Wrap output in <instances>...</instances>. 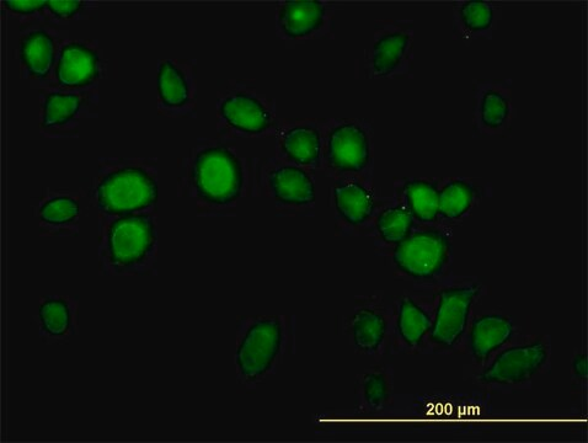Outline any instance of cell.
<instances>
[{"label":"cell","instance_id":"cell-1","mask_svg":"<svg viewBox=\"0 0 588 443\" xmlns=\"http://www.w3.org/2000/svg\"><path fill=\"white\" fill-rule=\"evenodd\" d=\"M191 176L197 195L208 204H232L242 192V165L228 149H203L194 160Z\"/></svg>","mask_w":588,"mask_h":443},{"label":"cell","instance_id":"cell-2","mask_svg":"<svg viewBox=\"0 0 588 443\" xmlns=\"http://www.w3.org/2000/svg\"><path fill=\"white\" fill-rule=\"evenodd\" d=\"M101 210L109 215H131L147 210L158 197V186L140 168H125L105 176L96 189Z\"/></svg>","mask_w":588,"mask_h":443},{"label":"cell","instance_id":"cell-3","mask_svg":"<svg viewBox=\"0 0 588 443\" xmlns=\"http://www.w3.org/2000/svg\"><path fill=\"white\" fill-rule=\"evenodd\" d=\"M451 255V242L438 229L411 233L394 249L393 261L399 271L416 280L434 279L445 269Z\"/></svg>","mask_w":588,"mask_h":443},{"label":"cell","instance_id":"cell-4","mask_svg":"<svg viewBox=\"0 0 588 443\" xmlns=\"http://www.w3.org/2000/svg\"><path fill=\"white\" fill-rule=\"evenodd\" d=\"M155 227L151 217L130 215L111 224L108 234L110 263L116 269H128L141 264L152 252Z\"/></svg>","mask_w":588,"mask_h":443},{"label":"cell","instance_id":"cell-5","mask_svg":"<svg viewBox=\"0 0 588 443\" xmlns=\"http://www.w3.org/2000/svg\"><path fill=\"white\" fill-rule=\"evenodd\" d=\"M282 345V327L279 319L259 320L248 330L239 346L237 364L240 373L248 380L264 376L274 365Z\"/></svg>","mask_w":588,"mask_h":443},{"label":"cell","instance_id":"cell-6","mask_svg":"<svg viewBox=\"0 0 588 443\" xmlns=\"http://www.w3.org/2000/svg\"><path fill=\"white\" fill-rule=\"evenodd\" d=\"M479 293L478 287L451 288L440 293L431 341L443 348H452L467 328L470 311Z\"/></svg>","mask_w":588,"mask_h":443},{"label":"cell","instance_id":"cell-7","mask_svg":"<svg viewBox=\"0 0 588 443\" xmlns=\"http://www.w3.org/2000/svg\"><path fill=\"white\" fill-rule=\"evenodd\" d=\"M547 359L548 350L542 343L516 346L501 352L480 376V381L495 384L526 382L541 370Z\"/></svg>","mask_w":588,"mask_h":443},{"label":"cell","instance_id":"cell-8","mask_svg":"<svg viewBox=\"0 0 588 443\" xmlns=\"http://www.w3.org/2000/svg\"><path fill=\"white\" fill-rule=\"evenodd\" d=\"M328 158L334 168L345 173H360L371 159L370 140L362 127L346 122L330 132Z\"/></svg>","mask_w":588,"mask_h":443},{"label":"cell","instance_id":"cell-9","mask_svg":"<svg viewBox=\"0 0 588 443\" xmlns=\"http://www.w3.org/2000/svg\"><path fill=\"white\" fill-rule=\"evenodd\" d=\"M221 115L227 124L239 132L259 135L271 125V115L254 96H229L221 105Z\"/></svg>","mask_w":588,"mask_h":443},{"label":"cell","instance_id":"cell-10","mask_svg":"<svg viewBox=\"0 0 588 443\" xmlns=\"http://www.w3.org/2000/svg\"><path fill=\"white\" fill-rule=\"evenodd\" d=\"M98 55L87 46L69 44L61 51L57 79L63 87L79 88L98 77Z\"/></svg>","mask_w":588,"mask_h":443},{"label":"cell","instance_id":"cell-11","mask_svg":"<svg viewBox=\"0 0 588 443\" xmlns=\"http://www.w3.org/2000/svg\"><path fill=\"white\" fill-rule=\"evenodd\" d=\"M326 10L318 0H290L282 5L279 24L291 39H303L322 28Z\"/></svg>","mask_w":588,"mask_h":443},{"label":"cell","instance_id":"cell-12","mask_svg":"<svg viewBox=\"0 0 588 443\" xmlns=\"http://www.w3.org/2000/svg\"><path fill=\"white\" fill-rule=\"evenodd\" d=\"M513 325L509 318L484 316L475 320L470 334V348L475 360L484 362L511 339Z\"/></svg>","mask_w":588,"mask_h":443},{"label":"cell","instance_id":"cell-13","mask_svg":"<svg viewBox=\"0 0 588 443\" xmlns=\"http://www.w3.org/2000/svg\"><path fill=\"white\" fill-rule=\"evenodd\" d=\"M270 186L277 200L285 205L307 206L315 201L312 178L297 167H282L270 175Z\"/></svg>","mask_w":588,"mask_h":443},{"label":"cell","instance_id":"cell-14","mask_svg":"<svg viewBox=\"0 0 588 443\" xmlns=\"http://www.w3.org/2000/svg\"><path fill=\"white\" fill-rule=\"evenodd\" d=\"M336 211L351 226L365 223L371 217L374 200L370 190L357 181H342L335 186Z\"/></svg>","mask_w":588,"mask_h":443},{"label":"cell","instance_id":"cell-15","mask_svg":"<svg viewBox=\"0 0 588 443\" xmlns=\"http://www.w3.org/2000/svg\"><path fill=\"white\" fill-rule=\"evenodd\" d=\"M405 202L415 220L434 223L440 215V191L426 180H411L406 183Z\"/></svg>","mask_w":588,"mask_h":443},{"label":"cell","instance_id":"cell-16","mask_svg":"<svg viewBox=\"0 0 588 443\" xmlns=\"http://www.w3.org/2000/svg\"><path fill=\"white\" fill-rule=\"evenodd\" d=\"M21 60L31 76L45 78L55 62V42L44 31H35L21 44Z\"/></svg>","mask_w":588,"mask_h":443},{"label":"cell","instance_id":"cell-17","mask_svg":"<svg viewBox=\"0 0 588 443\" xmlns=\"http://www.w3.org/2000/svg\"><path fill=\"white\" fill-rule=\"evenodd\" d=\"M282 147L292 162L309 167L319 162L322 138L315 128L298 126L283 136Z\"/></svg>","mask_w":588,"mask_h":443},{"label":"cell","instance_id":"cell-18","mask_svg":"<svg viewBox=\"0 0 588 443\" xmlns=\"http://www.w3.org/2000/svg\"><path fill=\"white\" fill-rule=\"evenodd\" d=\"M410 46V35L403 31L389 32L373 48L372 67L378 76L387 77L402 64Z\"/></svg>","mask_w":588,"mask_h":443},{"label":"cell","instance_id":"cell-19","mask_svg":"<svg viewBox=\"0 0 588 443\" xmlns=\"http://www.w3.org/2000/svg\"><path fill=\"white\" fill-rule=\"evenodd\" d=\"M387 324L382 314L372 309H360L352 318V336L358 350L374 354L386 338Z\"/></svg>","mask_w":588,"mask_h":443},{"label":"cell","instance_id":"cell-20","mask_svg":"<svg viewBox=\"0 0 588 443\" xmlns=\"http://www.w3.org/2000/svg\"><path fill=\"white\" fill-rule=\"evenodd\" d=\"M432 320L424 309L409 298L400 303L398 316V330L404 343L418 346L425 336L430 333Z\"/></svg>","mask_w":588,"mask_h":443},{"label":"cell","instance_id":"cell-21","mask_svg":"<svg viewBox=\"0 0 588 443\" xmlns=\"http://www.w3.org/2000/svg\"><path fill=\"white\" fill-rule=\"evenodd\" d=\"M158 92L163 104L181 108L189 103L190 89L183 72L173 62H163L158 74Z\"/></svg>","mask_w":588,"mask_h":443},{"label":"cell","instance_id":"cell-22","mask_svg":"<svg viewBox=\"0 0 588 443\" xmlns=\"http://www.w3.org/2000/svg\"><path fill=\"white\" fill-rule=\"evenodd\" d=\"M475 191L463 180H453L440 191V215L448 220H458L473 205Z\"/></svg>","mask_w":588,"mask_h":443},{"label":"cell","instance_id":"cell-23","mask_svg":"<svg viewBox=\"0 0 588 443\" xmlns=\"http://www.w3.org/2000/svg\"><path fill=\"white\" fill-rule=\"evenodd\" d=\"M414 218L403 207H390L379 215L377 229L379 236L388 244H399L413 231Z\"/></svg>","mask_w":588,"mask_h":443},{"label":"cell","instance_id":"cell-24","mask_svg":"<svg viewBox=\"0 0 588 443\" xmlns=\"http://www.w3.org/2000/svg\"><path fill=\"white\" fill-rule=\"evenodd\" d=\"M79 108L77 95L52 93L45 101L42 125L50 128L68 124L78 114Z\"/></svg>","mask_w":588,"mask_h":443},{"label":"cell","instance_id":"cell-25","mask_svg":"<svg viewBox=\"0 0 588 443\" xmlns=\"http://www.w3.org/2000/svg\"><path fill=\"white\" fill-rule=\"evenodd\" d=\"M509 115L510 104L504 95L496 90H489L484 94L481 99L480 117L485 127L496 130L505 124Z\"/></svg>","mask_w":588,"mask_h":443},{"label":"cell","instance_id":"cell-26","mask_svg":"<svg viewBox=\"0 0 588 443\" xmlns=\"http://www.w3.org/2000/svg\"><path fill=\"white\" fill-rule=\"evenodd\" d=\"M40 319L47 333L61 336L67 333L71 316L66 303L60 300L47 301L40 308Z\"/></svg>","mask_w":588,"mask_h":443},{"label":"cell","instance_id":"cell-27","mask_svg":"<svg viewBox=\"0 0 588 443\" xmlns=\"http://www.w3.org/2000/svg\"><path fill=\"white\" fill-rule=\"evenodd\" d=\"M464 28L472 32H483L490 29L494 20V10L489 4L470 0L459 9Z\"/></svg>","mask_w":588,"mask_h":443},{"label":"cell","instance_id":"cell-28","mask_svg":"<svg viewBox=\"0 0 588 443\" xmlns=\"http://www.w3.org/2000/svg\"><path fill=\"white\" fill-rule=\"evenodd\" d=\"M78 215V202L69 199V197H57V199L48 201L40 211L41 220L53 224V226L71 223L76 220Z\"/></svg>","mask_w":588,"mask_h":443},{"label":"cell","instance_id":"cell-29","mask_svg":"<svg viewBox=\"0 0 588 443\" xmlns=\"http://www.w3.org/2000/svg\"><path fill=\"white\" fill-rule=\"evenodd\" d=\"M363 398L371 408H381L389 398V387L382 375L371 373L363 380Z\"/></svg>","mask_w":588,"mask_h":443},{"label":"cell","instance_id":"cell-30","mask_svg":"<svg viewBox=\"0 0 588 443\" xmlns=\"http://www.w3.org/2000/svg\"><path fill=\"white\" fill-rule=\"evenodd\" d=\"M47 7L60 18H71L82 7V2H77V0H51V2H47Z\"/></svg>","mask_w":588,"mask_h":443},{"label":"cell","instance_id":"cell-31","mask_svg":"<svg viewBox=\"0 0 588 443\" xmlns=\"http://www.w3.org/2000/svg\"><path fill=\"white\" fill-rule=\"evenodd\" d=\"M4 4L8 9L19 14H32L47 7V2H42V0H9Z\"/></svg>","mask_w":588,"mask_h":443},{"label":"cell","instance_id":"cell-32","mask_svg":"<svg viewBox=\"0 0 588 443\" xmlns=\"http://www.w3.org/2000/svg\"><path fill=\"white\" fill-rule=\"evenodd\" d=\"M574 370L577 376L586 377L587 375V360L585 355L576 357L574 362Z\"/></svg>","mask_w":588,"mask_h":443}]
</instances>
